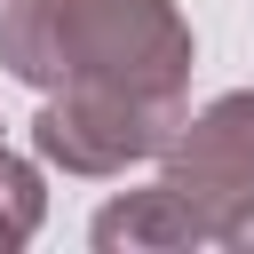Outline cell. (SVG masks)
<instances>
[{"instance_id": "4", "label": "cell", "mask_w": 254, "mask_h": 254, "mask_svg": "<svg viewBox=\"0 0 254 254\" xmlns=\"http://www.w3.org/2000/svg\"><path fill=\"white\" fill-rule=\"evenodd\" d=\"M95 254H183V246H214V222L159 175L143 190H119L95 222H87Z\"/></svg>"}, {"instance_id": "5", "label": "cell", "mask_w": 254, "mask_h": 254, "mask_svg": "<svg viewBox=\"0 0 254 254\" xmlns=\"http://www.w3.org/2000/svg\"><path fill=\"white\" fill-rule=\"evenodd\" d=\"M40 214H48L40 167H32V159H16V151H0V254H8V246H24V238L40 230Z\"/></svg>"}, {"instance_id": "2", "label": "cell", "mask_w": 254, "mask_h": 254, "mask_svg": "<svg viewBox=\"0 0 254 254\" xmlns=\"http://www.w3.org/2000/svg\"><path fill=\"white\" fill-rule=\"evenodd\" d=\"M175 127H183V95H135L111 79H71L40 103L32 151L64 175H127V167L159 159Z\"/></svg>"}, {"instance_id": "7", "label": "cell", "mask_w": 254, "mask_h": 254, "mask_svg": "<svg viewBox=\"0 0 254 254\" xmlns=\"http://www.w3.org/2000/svg\"><path fill=\"white\" fill-rule=\"evenodd\" d=\"M0 151H8V143H0Z\"/></svg>"}, {"instance_id": "6", "label": "cell", "mask_w": 254, "mask_h": 254, "mask_svg": "<svg viewBox=\"0 0 254 254\" xmlns=\"http://www.w3.org/2000/svg\"><path fill=\"white\" fill-rule=\"evenodd\" d=\"M214 246H230V254H254V198L222 214V230H214Z\"/></svg>"}, {"instance_id": "3", "label": "cell", "mask_w": 254, "mask_h": 254, "mask_svg": "<svg viewBox=\"0 0 254 254\" xmlns=\"http://www.w3.org/2000/svg\"><path fill=\"white\" fill-rule=\"evenodd\" d=\"M159 175L222 230V214L254 198V87H230L206 111H183V127L159 151Z\"/></svg>"}, {"instance_id": "1", "label": "cell", "mask_w": 254, "mask_h": 254, "mask_svg": "<svg viewBox=\"0 0 254 254\" xmlns=\"http://www.w3.org/2000/svg\"><path fill=\"white\" fill-rule=\"evenodd\" d=\"M0 64L40 95H56L71 79L183 95L190 87V24L175 0H8Z\"/></svg>"}]
</instances>
